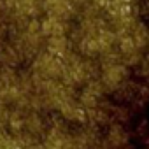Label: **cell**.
Masks as SVG:
<instances>
[{"label": "cell", "mask_w": 149, "mask_h": 149, "mask_svg": "<svg viewBox=\"0 0 149 149\" xmlns=\"http://www.w3.org/2000/svg\"><path fill=\"white\" fill-rule=\"evenodd\" d=\"M30 74L39 79H60L61 77V58L47 51H40L30 60Z\"/></svg>", "instance_id": "obj_1"}, {"label": "cell", "mask_w": 149, "mask_h": 149, "mask_svg": "<svg viewBox=\"0 0 149 149\" xmlns=\"http://www.w3.org/2000/svg\"><path fill=\"white\" fill-rule=\"evenodd\" d=\"M42 13L46 16H54L72 21L74 18H77L79 7L76 6L74 0H42Z\"/></svg>", "instance_id": "obj_2"}, {"label": "cell", "mask_w": 149, "mask_h": 149, "mask_svg": "<svg viewBox=\"0 0 149 149\" xmlns=\"http://www.w3.org/2000/svg\"><path fill=\"white\" fill-rule=\"evenodd\" d=\"M60 118L67 123H86V109L81 105V102L77 100V97H70L68 100H65L58 111Z\"/></svg>", "instance_id": "obj_3"}, {"label": "cell", "mask_w": 149, "mask_h": 149, "mask_svg": "<svg viewBox=\"0 0 149 149\" xmlns=\"http://www.w3.org/2000/svg\"><path fill=\"white\" fill-rule=\"evenodd\" d=\"M40 30L44 39L47 37H58V35H68L70 30V21L54 18V16H44L40 19Z\"/></svg>", "instance_id": "obj_4"}, {"label": "cell", "mask_w": 149, "mask_h": 149, "mask_svg": "<svg viewBox=\"0 0 149 149\" xmlns=\"http://www.w3.org/2000/svg\"><path fill=\"white\" fill-rule=\"evenodd\" d=\"M23 60L19 49L16 47V44L13 40H6L2 46H0V65L2 67H9V68H16Z\"/></svg>", "instance_id": "obj_5"}, {"label": "cell", "mask_w": 149, "mask_h": 149, "mask_svg": "<svg viewBox=\"0 0 149 149\" xmlns=\"http://www.w3.org/2000/svg\"><path fill=\"white\" fill-rule=\"evenodd\" d=\"M128 142V132L121 125H111L107 135L104 137V146L107 149H125Z\"/></svg>", "instance_id": "obj_6"}]
</instances>
